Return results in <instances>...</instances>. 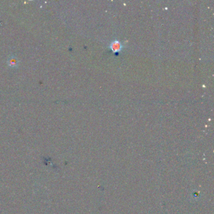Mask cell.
I'll list each match as a JSON object with an SVG mask.
<instances>
[{"mask_svg": "<svg viewBox=\"0 0 214 214\" xmlns=\"http://www.w3.org/2000/svg\"><path fill=\"white\" fill-rule=\"evenodd\" d=\"M120 49V44L118 42H115L113 45V50H118Z\"/></svg>", "mask_w": 214, "mask_h": 214, "instance_id": "6da1fadb", "label": "cell"}]
</instances>
